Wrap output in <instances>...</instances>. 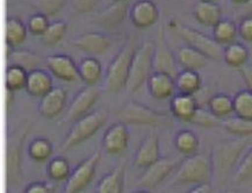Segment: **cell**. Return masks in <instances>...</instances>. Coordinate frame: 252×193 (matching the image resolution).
I'll use <instances>...</instances> for the list:
<instances>
[{"mask_svg":"<svg viewBox=\"0 0 252 193\" xmlns=\"http://www.w3.org/2000/svg\"><path fill=\"white\" fill-rule=\"evenodd\" d=\"M250 143L251 139H241V137L223 140L215 143L209 155L213 179L218 183H224L227 181L230 173L237 168Z\"/></svg>","mask_w":252,"mask_h":193,"instance_id":"obj_1","label":"cell"},{"mask_svg":"<svg viewBox=\"0 0 252 193\" xmlns=\"http://www.w3.org/2000/svg\"><path fill=\"white\" fill-rule=\"evenodd\" d=\"M135 41L136 38L134 35H130L127 42L109 63L103 82V89L108 93H119L127 88L129 70H130L132 56L136 50Z\"/></svg>","mask_w":252,"mask_h":193,"instance_id":"obj_2","label":"cell"},{"mask_svg":"<svg viewBox=\"0 0 252 193\" xmlns=\"http://www.w3.org/2000/svg\"><path fill=\"white\" fill-rule=\"evenodd\" d=\"M213 179L211 157L203 154L187 156L177 166L170 186L183 184H202Z\"/></svg>","mask_w":252,"mask_h":193,"instance_id":"obj_3","label":"cell"},{"mask_svg":"<svg viewBox=\"0 0 252 193\" xmlns=\"http://www.w3.org/2000/svg\"><path fill=\"white\" fill-rule=\"evenodd\" d=\"M155 44L150 41L141 43L135 50L129 70L126 90L129 93H136L148 83L154 72Z\"/></svg>","mask_w":252,"mask_h":193,"instance_id":"obj_4","label":"cell"},{"mask_svg":"<svg viewBox=\"0 0 252 193\" xmlns=\"http://www.w3.org/2000/svg\"><path fill=\"white\" fill-rule=\"evenodd\" d=\"M108 120V113L106 111H94L89 113L85 117L79 119L73 124L65 139L61 144V151H66L72 149L79 144H82L91 139L105 126Z\"/></svg>","mask_w":252,"mask_h":193,"instance_id":"obj_5","label":"cell"},{"mask_svg":"<svg viewBox=\"0 0 252 193\" xmlns=\"http://www.w3.org/2000/svg\"><path fill=\"white\" fill-rule=\"evenodd\" d=\"M169 26L178 36H180L185 41L187 46L200 51L208 60L216 61V62L223 60L224 48L216 42L213 36H208V35L203 34L201 32L194 30V28L182 25L180 22L174 20H171L169 22Z\"/></svg>","mask_w":252,"mask_h":193,"instance_id":"obj_6","label":"cell"},{"mask_svg":"<svg viewBox=\"0 0 252 193\" xmlns=\"http://www.w3.org/2000/svg\"><path fill=\"white\" fill-rule=\"evenodd\" d=\"M119 120L132 126H171L172 120L169 115L154 111L148 106L136 101H129L119 112Z\"/></svg>","mask_w":252,"mask_h":193,"instance_id":"obj_7","label":"cell"},{"mask_svg":"<svg viewBox=\"0 0 252 193\" xmlns=\"http://www.w3.org/2000/svg\"><path fill=\"white\" fill-rule=\"evenodd\" d=\"M100 160H101V151L96 150L92 155L82 161L71 172L62 193H80L84 191L94 178Z\"/></svg>","mask_w":252,"mask_h":193,"instance_id":"obj_8","label":"cell"},{"mask_svg":"<svg viewBox=\"0 0 252 193\" xmlns=\"http://www.w3.org/2000/svg\"><path fill=\"white\" fill-rule=\"evenodd\" d=\"M28 133V127L15 135L9 137L7 143V154H6V177L8 184H17L21 182V155L22 147Z\"/></svg>","mask_w":252,"mask_h":193,"instance_id":"obj_9","label":"cell"},{"mask_svg":"<svg viewBox=\"0 0 252 193\" xmlns=\"http://www.w3.org/2000/svg\"><path fill=\"white\" fill-rule=\"evenodd\" d=\"M178 165H179L178 160L173 157L159 159L156 163L145 169V172L138 178L137 186L145 190L157 188L177 169Z\"/></svg>","mask_w":252,"mask_h":193,"instance_id":"obj_10","label":"cell"},{"mask_svg":"<svg viewBox=\"0 0 252 193\" xmlns=\"http://www.w3.org/2000/svg\"><path fill=\"white\" fill-rule=\"evenodd\" d=\"M100 90L95 86H87L77 93L72 99L66 111L65 121L69 124H75L79 119L90 113L93 106L98 101Z\"/></svg>","mask_w":252,"mask_h":193,"instance_id":"obj_11","label":"cell"},{"mask_svg":"<svg viewBox=\"0 0 252 193\" xmlns=\"http://www.w3.org/2000/svg\"><path fill=\"white\" fill-rule=\"evenodd\" d=\"M179 64H178L177 56L170 49L169 44L166 42L164 32L159 30L158 33L157 43L155 46L154 54V71L163 72L166 75L172 76L176 78L179 70Z\"/></svg>","mask_w":252,"mask_h":193,"instance_id":"obj_12","label":"cell"},{"mask_svg":"<svg viewBox=\"0 0 252 193\" xmlns=\"http://www.w3.org/2000/svg\"><path fill=\"white\" fill-rule=\"evenodd\" d=\"M44 63L53 75L63 82H78L80 80L78 65L70 56L64 54H55L48 56Z\"/></svg>","mask_w":252,"mask_h":193,"instance_id":"obj_13","label":"cell"},{"mask_svg":"<svg viewBox=\"0 0 252 193\" xmlns=\"http://www.w3.org/2000/svg\"><path fill=\"white\" fill-rule=\"evenodd\" d=\"M129 139L130 135L127 125L124 122H118L106 130L102 137V149L108 155H121L127 150Z\"/></svg>","mask_w":252,"mask_h":193,"instance_id":"obj_14","label":"cell"},{"mask_svg":"<svg viewBox=\"0 0 252 193\" xmlns=\"http://www.w3.org/2000/svg\"><path fill=\"white\" fill-rule=\"evenodd\" d=\"M160 159L159 136L156 131H151L144 137L135 154L134 165L140 169H147Z\"/></svg>","mask_w":252,"mask_h":193,"instance_id":"obj_15","label":"cell"},{"mask_svg":"<svg viewBox=\"0 0 252 193\" xmlns=\"http://www.w3.org/2000/svg\"><path fill=\"white\" fill-rule=\"evenodd\" d=\"M159 18V11L153 0H138L129 11V19L137 28H148Z\"/></svg>","mask_w":252,"mask_h":193,"instance_id":"obj_16","label":"cell"},{"mask_svg":"<svg viewBox=\"0 0 252 193\" xmlns=\"http://www.w3.org/2000/svg\"><path fill=\"white\" fill-rule=\"evenodd\" d=\"M67 93L63 88H54L41 98L38 105V113L46 119H56L62 114L66 106Z\"/></svg>","mask_w":252,"mask_h":193,"instance_id":"obj_17","label":"cell"},{"mask_svg":"<svg viewBox=\"0 0 252 193\" xmlns=\"http://www.w3.org/2000/svg\"><path fill=\"white\" fill-rule=\"evenodd\" d=\"M72 44L86 54L102 55L112 46V38L107 34L90 32L77 36Z\"/></svg>","mask_w":252,"mask_h":193,"instance_id":"obj_18","label":"cell"},{"mask_svg":"<svg viewBox=\"0 0 252 193\" xmlns=\"http://www.w3.org/2000/svg\"><path fill=\"white\" fill-rule=\"evenodd\" d=\"M147 86L151 96L157 100H166L172 98L177 90L172 76L157 71H154L148 79Z\"/></svg>","mask_w":252,"mask_h":193,"instance_id":"obj_19","label":"cell"},{"mask_svg":"<svg viewBox=\"0 0 252 193\" xmlns=\"http://www.w3.org/2000/svg\"><path fill=\"white\" fill-rule=\"evenodd\" d=\"M198 108L199 106L194 96L177 93V95H174L171 98V113H172L174 118L183 122H189V124H190V121L194 118Z\"/></svg>","mask_w":252,"mask_h":193,"instance_id":"obj_20","label":"cell"},{"mask_svg":"<svg viewBox=\"0 0 252 193\" xmlns=\"http://www.w3.org/2000/svg\"><path fill=\"white\" fill-rule=\"evenodd\" d=\"M54 89L53 77L43 69H36L28 72L26 91L34 98H43Z\"/></svg>","mask_w":252,"mask_h":193,"instance_id":"obj_21","label":"cell"},{"mask_svg":"<svg viewBox=\"0 0 252 193\" xmlns=\"http://www.w3.org/2000/svg\"><path fill=\"white\" fill-rule=\"evenodd\" d=\"M127 13L126 1H116L108 8L103 9L94 18V24L106 30H113L122 24Z\"/></svg>","mask_w":252,"mask_h":193,"instance_id":"obj_22","label":"cell"},{"mask_svg":"<svg viewBox=\"0 0 252 193\" xmlns=\"http://www.w3.org/2000/svg\"><path fill=\"white\" fill-rule=\"evenodd\" d=\"M125 173L126 166L122 163L100 179L95 193H124Z\"/></svg>","mask_w":252,"mask_h":193,"instance_id":"obj_23","label":"cell"},{"mask_svg":"<svg viewBox=\"0 0 252 193\" xmlns=\"http://www.w3.org/2000/svg\"><path fill=\"white\" fill-rule=\"evenodd\" d=\"M193 15L200 24L207 27H214L222 20V9L214 1H202L199 0L193 8Z\"/></svg>","mask_w":252,"mask_h":193,"instance_id":"obj_24","label":"cell"},{"mask_svg":"<svg viewBox=\"0 0 252 193\" xmlns=\"http://www.w3.org/2000/svg\"><path fill=\"white\" fill-rule=\"evenodd\" d=\"M176 56L178 64L182 69L199 71L200 69H203L208 63V59L205 55L189 46L180 47L177 51Z\"/></svg>","mask_w":252,"mask_h":193,"instance_id":"obj_25","label":"cell"},{"mask_svg":"<svg viewBox=\"0 0 252 193\" xmlns=\"http://www.w3.org/2000/svg\"><path fill=\"white\" fill-rule=\"evenodd\" d=\"M6 59H7L8 65L21 66L27 72L40 69L41 64L43 63V59L40 55L27 49L12 50L8 55H6Z\"/></svg>","mask_w":252,"mask_h":193,"instance_id":"obj_26","label":"cell"},{"mask_svg":"<svg viewBox=\"0 0 252 193\" xmlns=\"http://www.w3.org/2000/svg\"><path fill=\"white\" fill-rule=\"evenodd\" d=\"M80 80L87 86H95L102 78V65L95 57H84L78 64Z\"/></svg>","mask_w":252,"mask_h":193,"instance_id":"obj_27","label":"cell"},{"mask_svg":"<svg viewBox=\"0 0 252 193\" xmlns=\"http://www.w3.org/2000/svg\"><path fill=\"white\" fill-rule=\"evenodd\" d=\"M6 46L15 48L21 46L25 42L26 37H27V26L24 24V21L18 17H8L6 19Z\"/></svg>","mask_w":252,"mask_h":193,"instance_id":"obj_28","label":"cell"},{"mask_svg":"<svg viewBox=\"0 0 252 193\" xmlns=\"http://www.w3.org/2000/svg\"><path fill=\"white\" fill-rule=\"evenodd\" d=\"M178 93L194 96L201 89L202 80L198 71L182 69L174 78Z\"/></svg>","mask_w":252,"mask_h":193,"instance_id":"obj_29","label":"cell"},{"mask_svg":"<svg viewBox=\"0 0 252 193\" xmlns=\"http://www.w3.org/2000/svg\"><path fill=\"white\" fill-rule=\"evenodd\" d=\"M173 144L178 153L184 156H192L198 154L200 140L194 131L190 129H182L174 135Z\"/></svg>","mask_w":252,"mask_h":193,"instance_id":"obj_30","label":"cell"},{"mask_svg":"<svg viewBox=\"0 0 252 193\" xmlns=\"http://www.w3.org/2000/svg\"><path fill=\"white\" fill-rule=\"evenodd\" d=\"M249 56L250 54L247 46L237 41L225 46L223 49V61L225 64L234 69H242L244 65H247Z\"/></svg>","mask_w":252,"mask_h":193,"instance_id":"obj_31","label":"cell"},{"mask_svg":"<svg viewBox=\"0 0 252 193\" xmlns=\"http://www.w3.org/2000/svg\"><path fill=\"white\" fill-rule=\"evenodd\" d=\"M208 109L216 118L223 121L234 114V100L225 93H216L209 98Z\"/></svg>","mask_w":252,"mask_h":193,"instance_id":"obj_32","label":"cell"},{"mask_svg":"<svg viewBox=\"0 0 252 193\" xmlns=\"http://www.w3.org/2000/svg\"><path fill=\"white\" fill-rule=\"evenodd\" d=\"M238 35V26L230 19H222L213 27V38L221 46L235 42Z\"/></svg>","mask_w":252,"mask_h":193,"instance_id":"obj_33","label":"cell"},{"mask_svg":"<svg viewBox=\"0 0 252 193\" xmlns=\"http://www.w3.org/2000/svg\"><path fill=\"white\" fill-rule=\"evenodd\" d=\"M222 126L228 133L241 139L252 137V121L240 117H230L222 121Z\"/></svg>","mask_w":252,"mask_h":193,"instance_id":"obj_34","label":"cell"},{"mask_svg":"<svg viewBox=\"0 0 252 193\" xmlns=\"http://www.w3.org/2000/svg\"><path fill=\"white\" fill-rule=\"evenodd\" d=\"M54 147L53 143L46 137H36L29 143L28 155L34 162L42 163L46 162L53 155Z\"/></svg>","mask_w":252,"mask_h":193,"instance_id":"obj_35","label":"cell"},{"mask_svg":"<svg viewBox=\"0 0 252 193\" xmlns=\"http://www.w3.org/2000/svg\"><path fill=\"white\" fill-rule=\"evenodd\" d=\"M234 100V114L252 121V91L243 89L232 96Z\"/></svg>","mask_w":252,"mask_h":193,"instance_id":"obj_36","label":"cell"},{"mask_svg":"<svg viewBox=\"0 0 252 193\" xmlns=\"http://www.w3.org/2000/svg\"><path fill=\"white\" fill-rule=\"evenodd\" d=\"M28 72L24 67L18 65H8L6 69V90L11 91H20L26 89Z\"/></svg>","mask_w":252,"mask_h":193,"instance_id":"obj_37","label":"cell"},{"mask_svg":"<svg viewBox=\"0 0 252 193\" xmlns=\"http://www.w3.org/2000/svg\"><path fill=\"white\" fill-rule=\"evenodd\" d=\"M48 176L51 181L61 182V181H67L71 175V168L70 164L64 157H55L48 164L47 168Z\"/></svg>","mask_w":252,"mask_h":193,"instance_id":"obj_38","label":"cell"},{"mask_svg":"<svg viewBox=\"0 0 252 193\" xmlns=\"http://www.w3.org/2000/svg\"><path fill=\"white\" fill-rule=\"evenodd\" d=\"M67 25L65 21L57 20L50 22L48 26L46 33L42 35V42L47 46H56L62 41V38L66 34Z\"/></svg>","mask_w":252,"mask_h":193,"instance_id":"obj_39","label":"cell"},{"mask_svg":"<svg viewBox=\"0 0 252 193\" xmlns=\"http://www.w3.org/2000/svg\"><path fill=\"white\" fill-rule=\"evenodd\" d=\"M234 179L236 184H244L252 179V146L238 163L234 173Z\"/></svg>","mask_w":252,"mask_h":193,"instance_id":"obj_40","label":"cell"},{"mask_svg":"<svg viewBox=\"0 0 252 193\" xmlns=\"http://www.w3.org/2000/svg\"><path fill=\"white\" fill-rule=\"evenodd\" d=\"M65 4L66 0H32V6L36 12L48 18L56 15Z\"/></svg>","mask_w":252,"mask_h":193,"instance_id":"obj_41","label":"cell"},{"mask_svg":"<svg viewBox=\"0 0 252 193\" xmlns=\"http://www.w3.org/2000/svg\"><path fill=\"white\" fill-rule=\"evenodd\" d=\"M190 124L202 128H214L222 126V120L216 118L209 109H203L199 107L193 120L190 121Z\"/></svg>","mask_w":252,"mask_h":193,"instance_id":"obj_42","label":"cell"},{"mask_svg":"<svg viewBox=\"0 0 252 193\" xmlns=\"http://www.w3.org/2000/svg\"><path fill=\"white\" fill-rule=\"evenodd\" d=\"M49 24L50 22L48 20V17H46V15L41 14V13H34V14L31 15L28 19L27 28L32 34L42 36V35L46 33Z\"/></svg>","mask_w":252,"mask_h":193,"instance_id":"obj_43","label":"cell"},{"mask_svg":"<svg viewBox=\"0 0 252 193\" xmlns=\"http://www.w3.org/2000/svg\"><path fill=\"white\" fill-rule=\"evenodd\" d=\"M238 35L242 40L252 43V17H245L240 19L238 24Z\"/></svg>","mask_w":252,"mask_h":193,"instance_id":"obj_44","label":"cell"},{"mask_svg":"<svg viewBox=\"0 0 252 193\" xmlns=\"http://www.w3.org/2000/svg\"><path fill=\"white\" fill-rule=\"evenodd\" d=\"M55 192V186L48 182H42L36 181L31 183L27 185V188L25 189L24 193H54Z\"/></svg>","mask_w":252,"mask_h":193,"instance_id":"obj_45","label":"cell"},{"mask_svg":"<svg viewBox=\"0 0 252 193\" xmlns=\"http://www.w3.org/2000/svg\"><path fill=\"white\" fill-rule=\"evenodd\" d=\"M99 0H72V7L79 13L91 12Z\"/></svg>","mask_w":252,"mask_h":193,"instance_id":"obj_46","label":"cell"},{"mask_svg":"<svg viewBox=\"0 0 252 193\" xmlns=\"http://www.w3.org/2000/svg\"><path fill=\"white\" fill-rule=\"evenodd\" d=\"M242 78H243L247 89L252 91V64H247L242 69H240Z\"/></svg>","mask_w":252,"mask_h":193,"instance_id":"obj_47","label":"cell"},{"mask_svg":"<svg viewBox=\"0 0 252 193\" xmlns=\"http://www.w3.org/2000/svg\"><path fill=\"white\" fill-rule=\"evenodd\" d=\"M237 17L240 19L252 17V0H248L244 5L240 6V9L237 11Z\"/></svg>","mask_w":252,"mask_h":193,"instance_id":"obj_48","label":"cell"},{"mask_svg":"<svg viewBox=\"0 0 252 193\" xmlns=\"http://www.w3.org/2000/svg\"><path fill=\"white\" fill-rule=\"evenodd\" d=\"M187 193H213V189L211 183H202V184H196V186L190 189Z\"/></svg>","mask_w":252,"mask_h":193,"instance_id":"obj_49","label":"cell"},{"mask_svg":"<svg viewBox=\"0 0 252 193\" xmlns=\"http://www.w3.org/2000/svg\"><path fill=\"white\" fill-rule=\"evenodd\" d=\"M15 92L14 91H11V90H6V109L9 112L11 111V108L13 107V105H14L15 102Z\"/></svg>","mask_w":252,"mask_h":193,"instance_id":"obj_50","label":"cell"},{"mask_svg":"<svg viewBox=\"0 0 252 193\" xmlns=\"http://www.w3.org/2000/svg\"><path fill=\"white\" fill-rule=\"evenodd\" d=\"M232 2H234V4H236V5H240V6H242V5H244L245 2L248 1V0H231Z\"/></svg>","mask_w":252,"mask_h":193,"instance_id":"obj_51","label":"cell"},{"mask_svg":"<svg viewBox=\"0 0 252 193\" xmlns=\"http://www.w3.org/2000/svg\"><path fill=\"white\" fill-rule=\"evenodd\" d=\"M132 193H150V192H149V190L141 189V190H136V191H134Z\"/></svg>","mask_w":252,"mask_h":193,"instance_id":"obj_52","label":"cell"},{"mask_svg":"<svg viewBox=\"0 0 252 193\" xmlns=\"http://www.w3.org/2000/svg\"><path fill=\"white\" fill-rule=\"evenodd\" d=\"M222 193H241V192L235 191V190H227V191H223Z\"/></svg>","mask_w":252,"mask_h":193,"instance_id":"obj_53","label":"cell"},{"mask_svg":"<svg viewBox=\"0 0 252 193\" xmlns=\"http://www.w3.org/2000/svg\"><path fill=\"white\" fill-rule=\"evenodd\" d=\"M202 1H214V0H202Z\"/></svg>","mask_w":252,"mask_h":193,"instance_id":"obj_54","label":"cell"},{"mask_svg":"<svg viewBox=\"0 0 252 193\" xmlns=\"http://www.w3.org/2000/svg\"><path fill=\"white\" fill-rule=\"evenodd\" d=\"M116 1H127V0H116Z\"/></svg>","mask_w":252,"mask_h":193,"instance_id":"obj_55","label":"cell"}]
</instances>
